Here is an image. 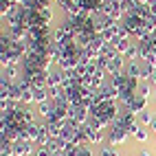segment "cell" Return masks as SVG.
I'll return each mask as SVG.
<instances>
[{"mask_svg": "<svg viewBox=\"0 0 156 156\" xmlns=\"http://www.w3.org/2000/svg\"><path fill=\"white\" fill-rule=\"evenodd\" d=\"M154 117H156V114H154L152 110H147V108H145V110L136 112V123H139V126L150 128V126H152V121H154Z\"/></svg>", "mask_w": 156, "mask_h": 156, "instance_id": "cell-1", "label": "cell"}]
</instances>
